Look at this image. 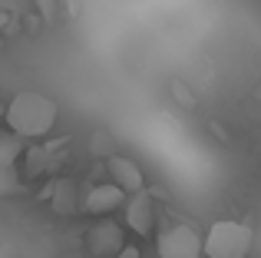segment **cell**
I'll return each instance as SVG.
<instances>
[{"instance_id":"6da1fadb","label":"cell","mask_w":261,"mask_h":258,"mask_svg":"<svg viewBox=\"0 0 261 258\" xmlns=\"http://www.w3.org/2000/svg\"><path fill=\"white\" fill-rule=\"evenodd\" d=\"M57 123V103L43 93H17L7 106V126L20 139H40Z\"/></svg>"},{"instance_id":"7a4b0ae2","label":"cell","mask_w":261,"mask_h":258,"mask_svg":"<svg viewBox=\"0 0 261 258\" xmlns=\"http://www.w3.org/2000/svg\"><path fill=\"white\" fill-rule=\"evenodd\" d=\"M251 242H255V235L245 222L222 219L205 235V258H245L251 252Z\"/></svg>"},{"instance_id":"3957f363","label":"cell","mask_w":261,"mask_h":258,"mask_svg":"<svg viewBox=\"0 0 261 258\" xmlns=\"http://www.w3.org/2000/svg\"><path fill=\"white\" fill-rule=\"evenodd\" d=\"M205 239L192 225H172L159 232V258H202Z\"/></svg>"},{"instance_id":"277c9868","label":"cell","mask_w":261,"mask_h":258,"mask_svg":"<svg viewBox=\"0 0 261 258\" xmlns=\"http://www.w3.org/2000/svg\"><path fill=\"white\" fill-rule=\"evenodd\" d=\"M86 248H89L96 258H116L122 248H126L122 228L116 225V222H109V219L96 222V225L86 232Z\"/></svg>"},{"instance_id":"5b68a950","label":"cell","mask_w":261,"mask_h":258,"mask_svg":"<svg viewBox=\"0 0 261 258\" xmlns=\"http://www.w3.org/2000/svg\"><path fill=\"white\" fill-rule=\"evenodd\" d=\"M126 225L136 235H152L155 228V202L149 192H136L126 199Z\"/></svg>"},{"instance_id":"8992f818","label":"cell","mask_w":261,"mask_h":258,"mask_svg":"<svg viewBox=\"0 0 261 258\" xmlns=\"http://www.w3.org/2000/svg\"><path fill=\"white\" fill-rule=\"evenodd\" d=\"M106 169H109V179H113V186H119L126 195L146 192V179H142V169L136 166L133 159H126V156H109V159H106Z\"/></svg>"},{"instance_id":"52a82bcc","label":"cell","mask_w":261,"mask_h":258,"mask_svg":"<svg viewBox=\"0 0 261 258\" xmlns=\"http://www.w3.org/2000/svg\"><path fill=\"white\" fill-rule=\"evenodd\" d=\"M119 205H126V192H122L119 186H113V182L93 186L83 199V212H89V215H109Z\"/></svg>"},{"instance_id":"ba28073f","label":"cell","mask_w":261,"mask_h":258,"mask_svg":"<svg viewBox=\"0 0 261 258\" xmlns=\"http://www.w3.org/2000/svg\"><path fill=\"white\" fill-rule=\"evenodd\" d=\"M50 205L57 215H73L83 209V202H80V192H76V182L73 179H57V186H53L50 192Z\"/></svg>"},{"instance_id":"9c48e42d","label":"cell","mask_w":261,"mask_h":258,"mask_svg":"<svg viewBox=\"0 0 261 258\" xmlns=\"http://www.w3.org/2000/svg\"><path fill=\"white\" fill-rule=\"evenodd\" d=\"M23 156V139L17 133H0V169H13Z\"/></svg>"},{"instance_id":"30bf717a","label":"cell","mask_w":261,"mask_h":258,"mask_svg":"<svg viewBox=\"0 0 261 258\" xmlns=\"http://www.w3.org/2000/svg\"><path fill=\"white\" fill-rule=\"evenodd\" d=\"M43 169H50V152H46V149H30V152H27V172L30 175H40L43 172Z\"/></svg>"},{"instance_id":"8fae6325","label":"cell","mask_w":261,"mask_h":258,"mask_svg":"<svg viewBox=\"0 0 261 258\" xmlns=\"http://www.w3.org/2000/svg\"><path fill=\"white\" fill-rule=\"evenodd\" d=\"M17 192H20L17 169H0V199H4V195H17Z\"/></svg>"},{"instance_id":"7c38bea8","label":"cell","mask_w":261,"mask_h":258,"mask_svg":"<svg viewBox=\"0 0 261 258\" xmlns=\"http://www.w3.org/2000/svg\"><path fill=\"white\" fill-rule=\"evenodd\" d=\"M0 10L7 17H23V13L33 10V0H0Z\"/></svg>"},{"instance_id":"4fadbf2b","label":"cell","mask_w":261,"mask_h":258,"mask_svg":"<svg viewBox=\"0 0 261 258\" xmlns=\"http://www.w3.org/2000/svg\"><path fill=\"white\" fill-rule=\"evenodd\" d=\"M33 7L40 10V17H43L46 23H53L57 13H60V0H33Z\"/></svg>"},{"instance_id":"5bb4252c","label":"cell","mask_w":261,"mask_h":258,"mask_svg":"<svg viewBox=\"0 0 261 258\" xmlns=\"http://www.w3.org/2000/svg\"><path fill=\"white\" fill-rule=\"evenodd\" d=\"M116 258H142V252H139L136 245H126V248H122V252L116 255Z\"/></svg>"},{"instance_id":"9a60e30c","label":"cell","mask_w":261,"mask_h":258,"mask_svg":"<svg viewBox=\"0 0 261 258\" xmlns=\"http://www.w3.org/2000/svg\"><path fill=\"white\" fill-rule=\"evenodd\" d=\"M4 20H7V13H4V10H0V23H4Z\"/></svg>"},{"instance_id":"2e32d148","label":"cell","mask_w":261,"mask_h":258,"mask_svg":"<svg viewBox=\"0 0 261 258\" xmlns=\"http://www.w3.org/2000/svg\"><path fill=\"white\" fill-rule=\"evenodd\" d=\"M0 46H4V33H0Z\"/></svg>"}]
</instances>
